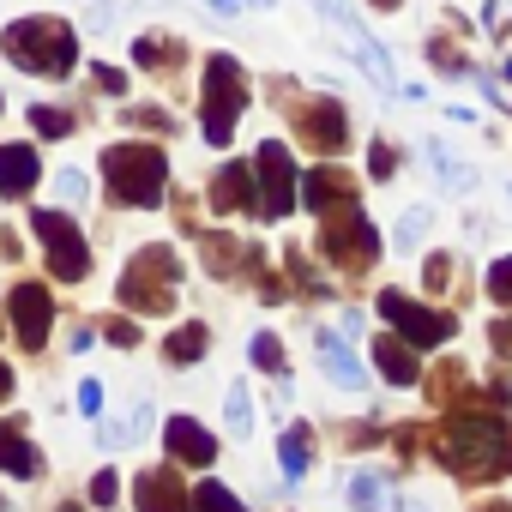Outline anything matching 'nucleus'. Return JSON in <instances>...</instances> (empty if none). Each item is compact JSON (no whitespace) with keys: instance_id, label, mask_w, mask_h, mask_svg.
Returning a JSON list of instances; mask_svg holds the SVG:
<instances>
[{"instance_id":"26","label":"nucleus","mask_w":512,"mask_h":512,"mask_svg":"<svg viewBox=\"0 0 512 512\" xmlns=\"http://www.w3.org/2000/svg\"><path fill=\"white\" fill-rule=\"evenodd\" d=\"M428 163H434V175H440L446 187H470V181H476V175H470V163H458L440 139H428Z\"/></svg>"},{"instance_id":"32","label":"nucleus","mask_w":512,"mask_h":512,"mask_svg":"<svg viewBox=\"0 0 512 512\" xmlns=\"http://www.w3.org/2000/svg\"><path fill=\"white\" fill-rule=\"evenodd\" d=\"M488 296L512 308V260H494V266H488Z\"/></svg>"},{"instance_id":"20","label":"nucleus","mask_w":512,"mask_h":512,"mask_svg":"<svg viewBox=\"0 0 512 512\" xmlns=\"http://www.w3.org/2000/svg\"><path fill=\"white\" fill-rule=\"evenodd\" d=\"M0 470H13V476H43V452L19 434V428H0Z\"/></svg>"},{"instance_id":"28","label":"nucleus","mask_w":512,"mask_h":512,"mask_svg":"<svg viewBox=\"0 0 512 512\" xmlns=\"http://www.w3.org/2000/svg\"><path fill=\"white\" fill-rule=\"evenodd\" d=\"M133 61H139V67H175L181 55H175L169 37H139V43H133Z\"/></svg>"},{"instance_id":"22","label":"nucleus","mask_w":512,"mask_h":512,"mask_svg":"<svg viewBox=\"0 0 512 512\" xmlns=\"http://www.w3.org/2000/svg\"><path fill=\"white\" fill-rule=\"evenodd\" d=\"M308 458H314V446H308V422H290V428H284V446H278L284 476L302 482V476H308Z\"/></svg>"},{"instance_id":"9","label":"nucleus","mask_w":512,"mask_h":512,"mask_svg":"<svg viewBox=\"0 0 512 512\" xmlns=\"http://www.w3.org/2000/svg\"><path fill=\"white\" fill-rule=\"evenodd\" d=\"M314 7H320V13H326L332 25H344V37H350V55H356L362 67H368V79H374L380 91H392V61L380 55V43L368 37V25L356 19V7H350V0H314Z\"/></svg>"},{"instance_id":"4","label":"nucleus","mask_w":512,"mask_h":512,"mask_svg":"<svg viewBox=\"0 0 512 512\" xmlns=\"http://www.w3.org/2000/svg\"><path fill=\"white\" fill-rule=\"evenodd\" d=\"M103 175H109V187H115L127 205H157L169 163H163L157 145H109V151H103Z\"/></svg>"},{"instance_id":"13","label":"nucleus","mask_w":512,"mask_h":512,"mask_svg":"<svg viewBox=\"0 0 512 512\" xmlns=\"http://www.w3.org/2000/svg\"><path fill=\"white\" fill-rule=\"evenodd\" d=\"M296 127H302V133H308V145H320L326 157H338V151H344V133H350L344 109H338V103H326V97H320V103H302V109H296Z\"/></svg>"},{"instance_id":"23","label":"nucleus","mask_w":512,"mask_h":512,"mask_svg":"<svg viewBox=\"0 0 512 512\" xmlns=\"http://www.w3.org/2000/svg\"><path fill=\"white\" fill-rule=\"evenodd\" d=\"M350 506H356V512H386V506H392L386 476H380V470H356V476H350Z\"/></svg>"},{"instance_id":"15","label":"nucleus","mask_w":512,"mask_h":512,"mask_svg":"<svg viewBox=\"0 0 512 512\" xmlns=\"http://www.w3.org/2000/svg\"><path fill=\"white\" fill-rule=\"evenodd\" d=\"M314 350H320V368H326V380H332V386H344V392H362V386H368L362 362L350 356V344H344L338 332H320V338H314Z\"/></svg>"},{"instance_id":"42","label":"nucleus","mask_w":512,"mask_h":512,"mask_svg":"<svg viewBox=\"0 0 512 512\" xmlns=\"http://www.w3.org/2000/svg\"><path fill=\"white\" fill-rule=\"evenodd\" d=\"M476 512H512V506H506V500H494V506H476Z\"/></svg>"},{"instance_id":"31","label":"nucleus","mask_w":512,"mask_h":512,"mask_svg":"<svg viewBox=\"0 0 512 512\" xmlns=\"http://www.w3.org/2000/svg\"><path fill=\"white\" fill-rule=\"evenodd\" d=\"M253 362H260L266 374H284V344L272 332H260V338H253Z\"/></svg>"},{"instance_id":"24","label":"nucleus","mask_w":512,"mask_h":512,"mask_svg":"<svg viewBox=\"0 0 512 512\" xmlns=\"http://www.w3.org/2000/svg\"><path fill=\"white\" fill-rule=\"evenodd\" d=\"M205 350H211V332H205L199 320H193V326H181V332H175V338L163 344V356H169L175 368H187V362H199Z\"/></svg>"},{"instance_id":"11","label":"nucleus","mask_w":512,"mask_h":512,"mask_svg":"<svg viewBox=\"0 0 512 512\" xmlns=\"http://www.w3.org/2000/svg\"><path fill=\"white\" fill-rule=\"evenodd\" d=\"M7 314H13V326H19V344H43L49 338V314H55V302H49V290L43 284H19L13 296H7Z\"/></svg>"},{"instance_id":"17","label":"nucleus","mask_w":512,"mask_h":512,"mask_svg":"<svg viewBox=\"0 0 512 512\" xmlns=\"http://www.w3.org/2000/svg\"><path fill=\"white\" fill-rule=\"evenodd\" d=\"M350 193H356V187H350V175H344L338 163H320V169L302 181V199H308L314 211H338V205H350Z\"/></svg>"},{"instance_id":"33","label":"nucleus","mask_w":512,"mask_h":512,"mask_svg":"<svg viewBox=\"0 0 512 512\" xmlns=\"http://www.w3.org/2000/svg\"><path fill=\"white\" fill-rule=\"evenodd\" d=\"M55 193H61V205H85V175L79 169H61L55 175Z\"/></svg>"},{"instance_id":"8","label":"nucleus","mask_w":512,"mask_h":512,"mask_svg":"<svg viewBox=\"0 0 512 512\" xmlns=\"http://www.w3.org/2000/svg\"><path fill=\"white\" fill-rule=\"evenodd\" d=\"M320 253L332 266H344V272H362V266H374V253H380V241H374V223L356 211V205H344V223H326V235H320Z\"/></svg>"},{"instance_id":"12","label":"nucleus","mask_w":512,"mask_h":512,"mask_svg":"<svg viewBox=\"0 0 512 512\" xmlns=\"http://www.w3.org/2000/svg\"><path fill=\"white\" fill-rule=\"evenodd\" d=\"M133 500H139V512H193V506H187V482H181L175 464L145 470V476L133 482Z\"/></svg>"},{"instance_id":"34","label":"nucleus","mask_w":512,"mask_h":512,"mask_svg":"<svg viewBox=\"0 0 512 512\" xmlns=\"http://www.w3.org/2000/svg\"><path fill=\"white\" fill-rule=\"evenodd\" d=\"M103 332H109V344H121V350H133V344H139V326H133V320H109Z\"/></svg>"},{"instance_id":"25","label":"nucleus","mask_w":512,"mask_h":512,"mask_svg":"<svg viewBox=\"0 0 512 512\" xmlns=\"http://www.w3.org/2000/svg\"><path fill=\"white\" fill-rule=\"evenodd\" d=\"M187 506H193V512H247L223 482H193V488H187Z\"/></svg>"},{"instance_id":"39","label":"nucleus","mask_w":512,"mask_h":512,"mask_svg":"<svg viewBox=\"0 0 512 512\" xmlns=\"http://www.w3.org/2000/svg\"><path fill=\"white\" fill-rule=\"evenodd\" d=\"M488 338H494V350H500V356H512V320H500Z\"/></svg>"},{"instance_id":"16","label":"nucleus","mask_w":512,"mask_h":512,"mask_svg":"<svg viewBox=\"0 0 512 512\" xmlns=\"http://www.w3.org/2000/svg\"><path fill=\"white\" fill-rule=\"evenodd\" d=\"M199 260H205L211 278H235V272L253 266V247L235 241V235H199Z\"/></svg>"},{"instance_id":"10","label":"nucleus","mask_w":512,"mask_h":512,"mask_svg":"<svg viewBox=\"0 0 512 512\" xmlns=\"http://www.w3.org/2000/svg\"><path fill=\"white\" fill-rule=\"evenodd\" d=\"M260 187H266V199H260V211L266 217H284V211H296V169H290V151L272 139V145H260Z\"/></svg>"},{"instance_id":"35","label":"nucleus","mask_w":512,"mask_h":512,"mask_svg":"<svg viewBox=\"0 0 512 512\" xmlns=\"http://www.w3.org/2000/svg\"><path fill=\"white\" fill-rule=\"evenodd\" d=\"M115 494H121V488H115V476H109V470H97V476H91V500H97V506H115Z\"/></svg>"},{"instance_id":"6","label":"nucleus","mask_w":512,"mask_h":512,"mask_svg":"<svg viewBox=\"0 0 512 512\" xmlns=\"http://www.w3.org/2000/svg\"><path fill=\"white\" fill-rule=\"evenodd\" d=\"M380 314L398 326V338L404 344H416V350H434V344H446L452 332H458V320L452 314H440V308H422V302H410L404 290H386L380 296Z\"/></svg>"},{"instance_id":"30","label":"nucleus","mask_w":512,"mask_h":512,"mask_svg":"<svg viewBox=\"0 0 512 512\" xmlns=\"http://www.w3.org/2000/svg\"><path fill=\"white\" fill-rule=\"evenodd\" d=\"M422 229H428V211H404V217H398V229H392V247H398V253H410Z\"/></svg>"},{"instance_id":"40","label":"nucleus","mask_w":512,"mask_h":512,"mask_svg":"<svg viewBox=\"0 0 512 512\" xmlns=\"http://www.w3.org/2000/svg\"><path fill=\"white\" fill-rule=\"evenodd\" d=\"M7 398H13V368L0 362V404H7Z\"/></svg>"},{"instance_id":"3","label":"nucleus","mask_w":512,"mask_h":512,"mask_svg":"<svg viewBox=\"0 0 512 512\" xmlns=\"http://www.w3.org/2000/svg\"><path fill=\"white\" fill-rule=\"evenodd\" d=\"M181 296V266H175V253L157 241L145 253H133V266L121 272V302L133 314H169Z\"/></svg>"},{"instance_id":"43","label":"nucleus","mask_w":512,"mask_h":512,"mask_svg":"<svg viewBox=\"0 0 512 512\" xmlns=\"http://www.w3.org/2000/svg\"><path fill=\"white\" fill-rule=\"evenodd\" d=\"M374 7H386V13H392V7H398V0H374Z\"/></svg>"},{"instance_id":"27","label":"nucleus","mask_w":512,"mask_h":512,"mask_svg":"<svg viewBox=\"0 0 512 512\" xmlns=\"http://www.w3.org/2000/svg\"><path fill=\"white\" fill-rule=\"evenodd\" d=\"M223 416H229V434H235V440H247V434H253V398H247V386H229Z\"/></svg>"},{"instance_id":"44","label":"nucleus","mask_w":512,"mask_h":512,"mask_svg":"<svg viewBox=\"0 0 512 512\" xmlns=\"http://www.w3.org/2000/svg\"><path fill=\"white\" fill-rule=\"evenodd\" d=\"M404 512H428V506H404Z\"/></svg>"},{"instance_id":"36","label":"nucleus","mask_w":512,"mask_h":512,"mask_svg":"<svg viewBox=\"0 0 512 512\" xmlns=\"http://www.w3.org/2000/svg\"><path fill=\"white\" fill-rule=\"evenodd\" d=\"M79 410H85V416H97V410H103V386H97V380H85V386H79Z\"/></svg>"},{"instance_id":"38","label":"nucleus","mask_w":512,"mask_h":512,"mask_svg":"<svg viewBox=\"0 0 512 512\" xmlns=\"http://www.w3.org/2000/svg\"><path fill=\"white\" fill-rule=\"evenodd\" d=\"M392 163H398V157H392V145L380 139V145H374V175H392Z\"/></svg>"},{"instance_id":"37","label":"nucleus","mask_w":512,"mask_h":512,"mask_svg":"<svg viewBox=\"0 0 512 512\" xmlns=\"http://www.w3.org/2000/svg\"><path fill=\"white\" fill-rule=\"evenodd\" d=\"M91 79H97V91H115V97H121V91H127V79H121V73H115V67H97V73H91Z\"/></svg>"},{"instance_id":"1","label":"nucleus","mask_w":512,"mask_h":512,"mask_svg":"<svg viewBox=\"0 0 512 512\" xmlns=\"http://www.w3.org/2000/svg\"><path fill=\"white\" fill-rule=\"evenodd\" d=\"M434 458L464 476V482H488V476H506L512 470V434L500 422H482V416H464L452 422L446 434H434Z\"/></svg>"},{"instance_id":"14","label":"nucleus","mask_w":512,"mask_h":512,"mask_svg":"<svg viewBox=\"0 0 512 512\" xmlns=\"http://www.w3.org/2000/svg\"><path fill=\"white\" fill-rule=\"evenodd\" d=\"M163 446H169V458H175V464H193V470H205V464L217 458V440H211L193 416H169Z\"/></svg>"},{"instance_id":"2","label":"nucleus","mask_w":512,"mask_h":512,"mask_svg":"<svg viewBox=\"0 0 512 512\" xmlns=\"http://www.w3.org/2000/svg\"><path fill=\"white\" fill-rule=\"evenodd\" d=\"M0 49H7L25 73H55V79L73 73V61H79V43H73V31L61 19H19V25H7Z\"/></svg>"},{"instance_id":"46","label":"nucleus","mask_w":512,"mask_h":512,"mask_svg":"<svg viewBox=\"0 0 512 512\" xmlns=\"http://www.w3.org/2000/svg\"><path fill=\"white\" fill-rule=\"evenodd\" d=\"M0 512H7V500H0Z\"/></svg>"},{"instance_id":"18","label":"nucleus","mask_w":512,"mask_h":512,"mask_svg":"<svg viewBox=\"0 0 512 512\" xmlns=\"http://www.w3.org/2000/svg\"><path fill=\"white\" fill-rule=\"evenodd\" d=\"M37 175H43V163H37V151L31 145H0V193H31L37 187Z\"/></svg>"},{"instance_id":"5","label":"nucleus","mask_w":512,"mask_h":512,"mask_svg":"<svg viewBox=\"0 0 512 512\" xmlns=\"http://www.w3.org/2000/svg\"><path fill=\"white\" fill-rule=\"evenodd\" d=\"M241 103H247V73H241L229 55H211V61H205V139H211V145H229Z\"/></svg>"},{"instance_id":"29","label":"nucleus","mask_w":512,"mask_h":512,"mask_svg":"<svg viewBox=\"0 0 512 512\" xmlns=\"http://www.w3.org/2000/svg\"><path fill=\"white\" fill-rule=\"evenodd\" d=\"M31 127H37L43 139H67V133H73V115H67V109H43V103H37V109H31Z\"/></svg>"},{"instance_id":"21","label":"nucleus","mask_w":512,"mask_h":512,"mask_svg":"<svg viewBox=\"0 0 512 512\" xmlns=\"http://www.w3.org/2000/svg\"><path fill=\"white\" fill-rule=\"evenodd\" d=\"M247 193H253V181H247V163H229V169H217V181H211V205H217V211H241V205H247Z\"/></svg>"},{"instance_id":"41","label":"nucleus","mask_w":512,"mask_h":512,"mask_svg":"<svg viewBox=\"0 0 512 512\" xmlns=\"http://www.w3.org/2000/svg\"><path fill=\"white\" fill-rule=\"evenodd\" d=\"M205 7H211V13H217V19H229V13H235V7H241V0H205Z\"/></svg>"},{"instance_id":"19","label":"nucleus","mask_w":512,"mask_h":512,"mask_svg":"<svg viewBox=\"0 0 512 512\" xmlns=\"http://www.w3.org/2000/svg\"><path fill=\"white\" fill-rule=\"evenodd\" d=\"M374 362H380V374H386L392 386H416V374H422V368H416V344H404V338H398V344H392V338H374Z\"/></svg>"},{"instance_id":"7","label":"nucleus","mask_w":512,"mask_h":512,"mask_svg":"<svg viewBox=\"0 0 512 512\" xmlns=\"http://www.w3.org/2000/svg\"><path fill=\"white\" fill-rule=\"evenodd\" d=\"M31 229H37V241H43V253H49L55 278L79 284V278L91 272V247H85V235H79L61 211H37V217H31Z\"/></svg>"},{"instance_id":"45","label":"nucleus","mask_w":512,"mask_h":512,"mask_svg":"<svg viewBox=\"0 0 512 512\" xmlns=\"http://www.w3.org/2000/svg\"><path fill=\"white\" fill-rule=\"evenodd\" d=\"M253 7H272V0H253Z\"/></svg>"}]
</instances>
